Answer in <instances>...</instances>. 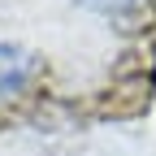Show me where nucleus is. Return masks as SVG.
Listing matches in <instances>:
<instances>
[{
    "mask_svg": "<svg viewBox=\"0 0 156 156\" xmlns=\"http://www.w3.org/2000/svg\"><path fill=\"white\" fill-rule=\"evenodd\" d=\"M78 5L100 13V17H126L130 9H139V0H78Z\"/></svg>",
    "mask_w": 156,
    "mask_h": 156,
    "instance_id": "nucleus-2",
    "label": "nucleus"
},
{
    "mask_svg": "<svg viewBox=\"0 0 156 156\" xmlns=\"http://www.w3.org/2000/svg\"><path fill=\"white\" fill-rule=\"evenodd\" d=\"M39 69V56L22 44H0V100L5 95H17L30 87V78Z\"/></svg>",
    "mask_w": 156,
    "mask_h": 156,
    "instance_id": "nucleus-1",
    "label": "nucleus"
}]
</instances>
